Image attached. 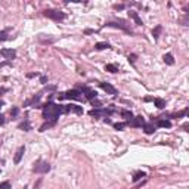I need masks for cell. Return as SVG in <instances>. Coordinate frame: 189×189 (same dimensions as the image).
Returning <instances> with one entry per match:
<instances>
[{
  "label": "cell",
  "instance_id": "6da1fadb",
  "mask_svg": "<svg viewBox=\"0 0 189 189\" xmlns=\"http://www.w3.org/2000/svg\"><path fill=\"white\" fill-rule=\"evenodd\" d=\"M64 114V105H56V104H46L44 109H43V117L50 123H56V120L59 118V115Z\"/></svg>",
  "mask_w": 189,
  "mask_h": 189
},
{
  "label": "cell",
  "instance_id": "7a4b0ae2",
  "mask_svg": "<svg viewBox=\"0 0 189 189\" xmlns=\"http://www.w3.org/2000/svg\"><path fill=\"white\" fill-rule=\"evenodd\" d=\"M43 15L46 16V18H49V19H53V21H64L65 18H67V15L64 14V12H61V11H56V9H46Z\"/></svg>",
  "mask_w": 189,
  "mask_h": 189
},
{
  "label": "cell",
  "instance_id": "3957f363",
  "mask_svg": "<svg viewBox=\"0 0 189 189\" xmlns=\"http://www.w3.org/2000/svg\"><path fill=\"white\" fill-rule=\"evenodd\" d=\"M59 99H72V101H83V94L80 90L77 89H72V90H68L65 93H59L58 94Z\"/></svg>",
  "mask_w": 189,
  "mask_h": 189
},
{
  "label": "cell",
  "instance_id": "277c9868",
  "mask_svg": "<svg viewBox=\"0 0 189 189\" xmlns=\"http://www.w3.org/2000/svg\"><path fill=\"white\" fill-rule=\"evenodd\" d=\"M49 170H50V165L46 161H37L33 167V171H36V173H47Z\"/></svg>",
  "mask_w": 189,
  "mask_h": 189
},
{
  "label": "cell",
  "instance_id": "5b68a950",
  "mask_svg": "<svg viewBox=\"0 0 189 189\" xmlns=\"http://www.w3.org/2000/svg\"><path fill=\"white\" fill-rule=\"evenodd\" d=\"M114 111L112 109H107V108H96V109H92L89 114L92 115V117H107V115H111Z\"/></svg>",
  "mask_w": 189,
  "mask_h": 189
},
{
  "label": "cell",
  "instance_id": "8992f818",
  "mask_svg": "<svg viewBox=\"0 0 189 189\" xmlns=\"http://www.w3.org/2000/svg\"><path fill=\"white\" fill-rule=\"evenodd\" d=\"M145 120H143V117L142 115H139V117H133L130 121L126 123V126H132V127H142L143 124H145Z\"/></svg>",
  "mask_w": 189,
  "mask_h": 189
},
{
  "label": "cell",
  "instance_id": "52a82bcc",
  "mask_svg": "<svg viewBox=\"0 0 189 189\" xmlns=\"http://www.w3.org/2000/svg\"><path fill=\"white\" fill-rule=\"evenodd\" d=\"M0 55H2L5 59L12 61V59H15V56H16V52H15V49H2V50H0Z\"/></svg>",
  "mask_w": 189,
  "mask_h": 189
},
{
  "label": "cell",
  "instance_id": "ba28073f",
  "mask_svg": "<svg viewBox=\"0 0 189 189\" xmlns=\"http://www.w3.org/2000/svg\"><path fill=\"white\" fill-rule=\"evenodd\" d=\"M81 92L86 94V98H87L89 101H93V99H96V96H98V93H96L94 90H92L90 87H86V86L81 87Z\"/></svg>",
  "mask_w": 189,
  "mask_h": 189
},
{
  "label": "cell",
  "instance_id": "9c48e42d",
  "mask_svg": "<svg viewBox=\"0 0 189 189\" xmlns=\"http://www.w3.org/2000/svg\"><path fill=\"white\" fill-rule=\"evenodd\" d=\"M99 86H101L108 94H117V89H115L114 86H111L109 83H99Z\"/></svg>",
  "mask_w": 189,
  "mask_h": 189
},
{
  "label": "cell",
  "instance_id": "30bf717a",
  "mask_svg": "<svg viewBox=\"0 0 189 189\" xmlns=\"http://www.w3.org/2000/svg\"><path fill=\"white\" fill-rule=\"evenodd\" d=\"M24 152H25V148H24V146H19V148H18V151L15 152V157H14V162H15V164H19V162H21Z\"/></svg>",
  "mask_w": 189,
  "mask_h": 189
},
{
  "label": "cell",
  "instance_id": "8fae6325",
  "mask_svg": "<svg viewBox=\"0 0 189 189\" xmlns=\"http://www.w3.org/2000/svg\"><path fill=\"white\" fill-rule=\"evenodd\" d=\"M105 27H114V28H120V30H124V31H127V33H132L129 28L126 27V25H123V22L121 24H118V22H107L105 24Z\"/></svg>",
  "mask_w": 189,
  "mask_h": 189
},
{
  "label": "cell",
  "instance_id": "7c38bea8",
  "mask_svg": "<svg viewBox=\"0 0 189 189\" xmlns=\"http://www.w3.org/2000/svg\"><path fill=\"white\" fill-rule=\"evenodd\" d=\"M143 130H145L146 135H152V133L155 132V126L151 124V123H145V124H143Z\"/></svg>",
  "mask_w": 189,
  "mask_h": 189
},
{
  "label": "cell",
  "instance_id": "4fadbf2b",
  "mask_svg": "<svg viewBox=\"0 0 189 189\" xmlns=\"http://www.w3.org/2000/svg\"><path fill=\"white\" fill-rule=\"evenodd\" d=\"M162 59H164V62H165L167 65H175V58H173L171 53H165L162 56Z\"/></svg>",
  "mask_w": 189,
  "mask_h": 189
},
{
  "label": "cell",
  "instance_id": "5bb4252c",
  "mask_svg": "<svg viewBox=\"0 0 189 189\" xmlns=\"http://www.w3.org/2000/svg\"><path fill=\"white\" fill-rule=\"evenodd\" d=\"M121 117L126 120V123L130 121L132 118H133V114H132V111H127V109H123L121 111Z\"/></svg>",
  "mask_w": 189,
  "mask_h": 189
},
{
  "label": "cell",
  "instance_id": "9a60e30c",
  "mask_svg": "<svg viewBox=\"0 0 189 189\" xmlns=\"http://www.w3.org/2000/svg\"><path fill=\"white\" fill-rule=\"evenodd\" d=\"M129 16H130L132 19H135V22L137 24V25H142V24H143V22H142V19L139 18V15L136 14V12H133V11H130V12H129Z\"/></svg>",
  "mask_w": 189,
  "mask_h": 189
},
{
  "label": "cell",
  "instance_id": "2e32d148",
  "mask_svg": "<svg viewBox=\"0 0 189 189\" xmlns=\"http://www.w3.org/2000/svg\"><path fill=\"white\" fill-rule=\"evenodd\" d=\"M157 126L158 127H171V121H168V120H161V118H158L157 120Z\"/></svg>",
  "mask_w": 189,
  "mask_h": 189
},
{
  "label": "cell",
  "instance_id": "e0dca14e",
  "mask_svg": "<svg viewBox=\"0 0 189 189\" xmlns=\"http://www.w3.org/2000/svg\"><path fill=\"white\" fill-rule=\"evenodd\" d=\"M162 31V27L161 25H157V27L152 30V37H154V40H158V37H160V33Z\"/></svg>",
  "mask_w": 189,
  "mask_h": 189
},
{
  "label": "cell",
  "instance_id": "ac0fdd59",
  "mask_svg": "<svg viewBox=\"0 0 189 189\" xmlns=\"http://www.w3.org/2000/svg\"><path fill=\"white\" fill-rule=\"evenodd\" d=\"M143 177H146V173H143V171H136L133 177H132V180L133 182H139L140 179H143Z\"/></svg>",
  "mask_w": 189,
  "mask_h": 189
},
{
  "label": "cell",
  "instance_id": "d6986e66",
  "mask_svg": "<svg viewBox=\"0 0 189 189\" xmlns=\"http://www.w3.org/2000/svg\"><path fill=\"white\" fill-rule=\"evenodd\" d=\"M154 102H155V107L157 108H165V101H162V99H160V98H157V99H154Z\"/></svg>",
  "mask_w": 189,
  "mask_h": 189
},
{
  "label": "cell",
  "instance_id": "ffe728a7",
  "mask_svg": "<svg viewBox=\"0 0 189 189\" xmlns=\"http://www.w3.org/2000/svg\"><path fill=\"white\" fill-rule=\"evenodd\" d=\"M71 112H74V114H77V115H81V114H83V107L71 105Z\"/></svg>",
  "mask_w": 189,
  "mask_h": 189
},
{
  "label": "cell",
  "instance_id": "44dd1931",
  "mask_svg": "<svg viewBox=\"0 0 189 189\" xmlns=\"http://www.w3.org/2000/svg\"><path fill=\"white\" fill-rule=\"evenodd\" d=\"M108 47H109L108 43H96V44H94V49H96V50H104V49H108Z\"/></svg>",
  "mask_w": 189,
  "mask_h": 189
},
{
  "label": "cell",
  "instance_id": "7402d4cb",
  "mask_svg": "<svg viewBox=\"0 0 189 189\" xmlns=\"http://www.w3.org/2000/svg\"><path fill=\"white\" fill-rule=\"evenodd\" d=\"M19 129H21V130H25V132H28V130H31V126H30V123H28V120H25L24 123H21V124H19Z\"/></svg>",
  "mask_w": 189,
  "mask_h": 189
},
{
  "label": "cell",
  "instance_id": "603a6c76",
  "mask_svg": "<svg viewBox=\"0 0 189 189\" xmlns=\"http://www.w3.org/2000/svg\"><path fill=\"white\" fill-rule=\"evenodd\" d=\"M105 69L109 71V72H112V74H114V72H118V68L115 67V65H112V64H108V65L105 67Z\"/></svg>",
  "mask_w": 189,
  "mask_h": 189
},
{
  "label": "cell",
  "instance_id": "cb8c5ba5",
  "mask_svg": "<svg viewBox=\"0 0 189 189\" xmlns=\"http://www.w3.org/2000/svg\"><path fill=\"white\" fill-rule=\"evenodd\" d=\"M124 127H126V123H115V124H114V129H115V130H123Z\"/></svg>",
  "mask_w": 189,
  "mask_h": 189
},
{
  "label": "cell",
  "instance_id": "d4e9b609",
  "mask_svg": "<svg viewBox=\"0 0 189 189\" xmlns=\"http://www.w3.org/2000/svg\"><path fill=\"white\" fill-rule=\"evenodd\" d=\"M53 124H55V123H46V124H43V126L40 127V132H44V130H46L47 127H52Z\"/></svg>",
  "mask_w": 189,
  "mask_h": 189
},
{
  "label": "cell",
  "instance_id": "484cf974",
  "mask_svg": "<svg viewBox=\"0 0 189 189\" xmlns=\"http://www.w3.org/2000/svg\"><path fill=\"white\" fill-rule=\"evenodd\" d=\"M0 189H11V183H9V182H3V183H0Z\"/></svg>",
  "mask_w": 189,
  "mask_h": 189
},
{
  "label": "cell",
  "instance_id": "4316f807",
  "mask_svg": "<svg viewBox=\"0 0 189 189\" xmlns=\"http://www.w3.org/2000/svg\"><path fill=\"white\" fill-rule=\"evenodd\" d=\"M9 37H8V33L6 31H2L0 33V40H8Z\"/></svg>",
  "mask_w": 189,
  "mask_h": 189
},
{
  "label": "cell",
  "instance_id": "83f0119b",
  "mask_svg": "<svg viewBox=\"0 0 189 189\" xmlns=\"http://www.w3.org/2000/svg\"><path fill=\"white\" fill-rule=\"evenodd\" d=\"M18 112H19V109L16 108V107H14V108L11 109V115H12V117H16V115H18Z\"/></svg>",
  "mask_w": 189,
  "mask_h": 189
},
{
  "label": "cell",
  "instance_id": "f1b7e54d",
  "mask_svg": "<svg viewBox=\"0 0 189 189\" xmlns=\"http://www.w3.org/2000/svg\"><path fill=\"white\" fill-rule=\"evenodd\" d=\"M135 59H136V55H130V56H129V61H130L132 64L135 62Z\"/></svg>",
  "mask_w": 189,
  "mask_h": 189
},
{
  "label": "cell",
  "instance_id": "f546056e",
  "mask_svg": "<svg viewBox=\"0 0 189 189\" xmlns=\"http://www.w3.org/2000/svg\"><path fill=\"white\" fill-rule=\"evenodd\" d=\"M3 124H5V115L0 114V126H3Z\"/></svg>",
  "mask_w": 189,
  "mask_h": 189
},
{
  "label": "cell",
  "instance_id": "4dcf8cb0",
  "mask_svg": "<svg viewBox=\"0 0 189 189\" xmlns=\"http://www.w3.org/2000/svg\"><path fill=\"white\" fill-rule=\"evenodd\" d=\"M115 9L121 11V9H124V5H115Z\"/></svg>",
  "mask_w": 189,
  "mask_h": 189
},
{
  "label": "cell",
  "instance_id": "1f68e13d",
  "mask_svg": "<svg viewBox=\"0 0 189 189\" xmlns=\"http://www.w3.org/2000/svg\"><path fill=\"white\" fill-rule=\"evenodd\" d=\"M40 81H41V83H46V81H47V77H44V75L40 77Z\"/></svg>",
  "mask_w": 189,
  "mask_h": 189
},
{
  "label": "cell",
  "instance_id": "d6a6232c",
  "mask_svg": "<svg viewBox=\"0 0 189 189\" xmlns=\"http://www.w3.org/2000/svg\"><path fill=\"white\" fill-rule=\"evenodd\" d=\"M92 33H94L93 30H86V31H84V34H92Z\"/></svg>",
  "mask_w": 189,
  "mask_h": 189
},
{
  "label": "cell",
  "instance_id": "836d02e7",
  "mask_svg": "<svg viewBox=\"0 0 189 189\" xmlns=\"http://www.w3.org/2000/svg\"><path fill=\"white\" fill-rule=\"evenodd\" d=\"M0 145H2V140H0Z\"/></svg>",
  "mask_w": 189,
  "mask_h": 189
},
{
  "label": "cell",
  "instance_id": "e575fe53",
  "mask_svg": "<svg viewBox=\"0 0 189 189\" xmlns=\"http://www.w3.org/2000/svg\"><path fill=\"white\" fill-rule=\"evenodd\" d=\"M25 189H27V188H25Z\"/></svg>",
  "mask_w": 189,
  "mask_h": 189
}]
</instances>
